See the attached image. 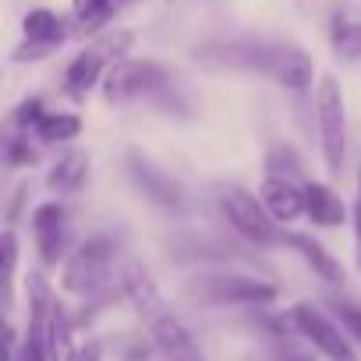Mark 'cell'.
I'll return each mask as SVG.
<instances>
[{"label":"cell","instance_id":"cell-1","mask_svg":"<svg viewBox=\"0 0 361 361\" xmlns=\"http://www.w3.org/2000/svg\"><path fill=\"white\" fill-rule=\"evenodd\" d=\"M315 121H319V142H322V159L329 173L343 170L347 156V110H343V92L333 75L319 78L315 89Z\"/></svg>","mask_w":361,"mask_h":361},{"label":"cell","instance_id":"cell-2","mask_svg":"<svg viewBox=\"0 0 361 361\" xmlns=\"http://www.w3.org/2000/svg\"><path fill=\"white\" fill-rule=\"evenodd\" d=\"M170 75L156 61H121L103 78L106 103H131V99H159L170 89Z\"/></svg>","mask_w":361,"mask_h":361},{"label":"cell","instance_id":"cell-3","mask_svg":"<svg viewBox=\"0 0 361 361\" xmlns=\"http://www.w3.org/2000/svg\"><path fill=\"white\" fill-rule=\"evenodd\" d=\"M68 294H78L85 301H99L110 298V248L103 241H89L82 245L68 262H64V276H61Z\"/></svg>","mask_w":361,"mask_h":361},{"label":"cell","instance_id":"cell-4","mask_svg":"<svg viewBox=\"0 0 361 361\" xmlns=\"http://www.w3.org/2000/svg\"><path fill=\"white\" fill-rule=\"evenodd\" d=\"M220 209H224L227 224H231L238 234H245L248 241H255V245L280 241V234H276V220L266 213V206H262L259 195H252V192L231 185V188L220 192Z\"/></svg>","mask_w":361,"mask_h":361},{"label":"cell","instance_id":"cell-5","mask_svg":"<svg viewBox=\"0 0 361 361\" xmlns=\"http://www.w3.org/2000/svg\"><path fill=\"white\" fill-rule=\"evenodd\" d=\"M290 322H294L298 333H301L319 354H326L329 361H357L354 350H350L347 329L336 326L329 315H322L312 301H298V305L290 308Z\"/></svg>","mask_w":361,"mask_h":361},{"label":"cell","instance_id":"cell-6","mask_svg":"<svg viewBox=\"0 0 361 361\" xmlns=\"http://www.w3.org/2000/svg\"><path fill=\"white\" fill-rule=\"evenodd\" d=\"M195 290L216 305H269L276 301V287L255 276H241V273H206L195 276Z\"/></svg>","mask_w":361,"mask_h":361},{"label":"cell","instance_id":"cell-7","mask_svg":"<svg viewBox=\"0 0 361 361\" xmlns=\"http://www.w3.org/2000/svg\"><path fill=\"white\" fill-rule=\"evenodd\" d=\"M145 326H149V336H152V343L159 347V354L166 361H206L195 336H192V329L170 312V305L159 308L156 315H149Z\"/></svg>","mask_w":361,"mask_h":361},{"label":"cell","instance_id":"cell-8","mask_svg":"<svg viewBox=\"0 0 361 361\" xmlns=\"http://www.w3.org/2000/svg\"><path fill=\"white\" fill-rule=\"evenodd\" d=\"M128 173H131V180L142 188V195L149 199V202H156V206H180V185L163 170V166H156L152 159H145V156H138V152H131L128 156Z\"/></svg>","mask_w":361,"mask_h":361},{"label":"cell","instance_id":"cell-9","mask_svg":"<svg viewBox=\"0 0 361 361\" xmlns=\"http://www.w3.org/2000/svg\"><path fill=\"white\" fill-rule=\"evenodd\" d=\"M266 75H269L276 85L290 89V92H305V89H312L315 64H312V57H308L301 47H276Z\"/></svg>","mask_w":361,"mask_h":361},{"label":"cell","instance_id":"cell-10","mask_svg":"<svg viewBox=\"0 0 361 361\" xmlns=\"http://www.w3.org/2000/svg\"><path fill=\"white\" fill-rule=\"evenodd\" d=\"M259 199L276 224H290L305 213V188H298L287 177H266L259 185Z\"/></svg>","mask_w":361,"mask_h":361},{"label":"cell","instance_id":"cell-11","mask_svg":"<svg viewBox=\"0 0 361 361\" xmlns=\"http://www.w3.org/2000/svg\"><path fill=\"white\" fill-rule=\"evenodd\" d=\"M280 241H287L308 266H312V273H319L326 283H343V266L315 241V238H308V234H298V231H287V234H280Z\"/></svg>","mask_w":361,"mask_h":361},{"label":"cell","instance_id":"cell-12","mask_svg":"<svg viewBox=\"0 0 361 361\" xmlns=\"http://www.w3.org/2000/svg\"><path fill=\"white\" fill-rule=\"evenodd\" d=\"M305 213H308V220L319 224V227H340V224L347 220L343 199H340L329 185H319V180L305 185Z\"/></svg>","mask_w":361,"mask_h":361},{"label":"cell","instance_id":"cell-13","mask_svg":"<svg viewBox=\"0 0 361 361\" xmlns=\"http://www.w3.org/2000/svg\"><path fill=\"white\" fill-rule=\"evenodd\" d=\"M85 177H89V156L85 152H64L47 173V188L57 192V195H75Z\"/></svg>","mask_w":361,"mask_h":361},{"label":"cell","instance_id":"cell-14","mask_svg":"<svg viewBox=\"0 0 361 361\" xmlns=\"http://www.w3.org/2000/svg\"><path fill=\"white\" fill-rule=\"evenodd\" d=\"M103 57L89 47V50H82L71 64H68V71H64V89H68V96H75V99H85V92L99 82V75H103Z\"/></svg>","mask_w":361,"mask_h":361},{"label":"cell","instance_id":"cell-15","mask_svg":"<svg viewBox=\"0 0 361 361\" xmlns=\"http://www.w3.org/2000/svg\"><path fill=\"white\" fill-rule=\"evenodd\" d=\"M22 29H25V43H43V47H61L64 43V22L50 8H32L22 18Z\"/></svg>","mask_w":361,"mask_h":361},{"label":"cell","instance_id":"cell-16","mask_svg":"<svg viewBox=\"0 0 361 361\" xmlns=\"http://www.w3.org/2000/svg\"><path fill=\"white\" fill-rule=\"evenodd\" d=\"M78 354L71 350V319L61 301H54L50 315V361H75Z\"/></svg>","mask_w":361,"mask_h":361},{"label":"cell","instance_id":"cell-17","mask_svg":"<svg viewBox=\"0 0 361 361\" xmlns=\"http://www.w3.org/2000/svg\"><path fill=\"white\" fill-rule=\"evenodd\" d=\"M78 131H82V117H75V114H47L36 128V135L43 142H71V138H78Z\"/></svg>","mask_w":361,"mask_h":361},{"label":"cell","instance_id":"cell-18","mask_svg":"<svg viewBox=\"0 0 361 361\" xmlns=\"http://www.w3.org/2000/svg\"><path fill=\"white\" fill-rule=\"evenodd\" d=\"M36 234V248H39V259L47 266H57L64 259V248H68V224L61 227H39L32 231Z\"/></svg>","mask_w":361,"mask_h":361},{"label":"cell","instance_id":"cell-19","mask_svg":"<svg viewBox=\"0 0 361 361\" xmlns=\"http://www.w3.org/2000/svg\"><path fill=\"white\" fill-rule=\"evenodd\" d=\"M71 11H75V18H78V25L85 32H96L99 25L110 22L114 0H71Z\"/></svg>","mask_w":361,"mask_h":361},{"label":"cell","instance_id":"cell-20","mask_svg":"<svg viewBox=\"0 0 361 361\" xmlns=\"http://www.w3.org/2000/svg\"><path fill=\"white\" fill-rule=\"evenodd\" d=\"M266 166H269V177H287L294 180V173H301V159L290 145H273L269 156H266Z\"/></svg>","mask_w":361,"mask_h":361},{"label":"cell","instance_id":"cell-21","mask_svg":"<svg viewBox=\"0 0 361 361\" xmlns=\"http://www.w3.org/2000/svg\"><path fill=\"white\" fill-rule=\"evenodd\" d=\"M128 47H131V32H106V36H99V39L92 43V50H96L103 61H117V64H121V57L128 54Z\"/></svg>","mask_w":361,"mask_h":361},{"label":"cell","instance_id":"cell-22","mask_svg":"<svg viewBox=\"0 0 361 361\" xmlns=\"http://www.w3.org/2000/svg\"><path fill=\"white\" fill-rule=\"evenodd\" d=\"M0 259H4V287H8V308H11V283H15V262H18V238L15 231H4L0 238Z\"/></svg>","mask_w":361,"mask_h":361},{"label":"cell","instance_id":"cell-23","mask_svg":"<svg viewBox=\"0 0 361 361\" xmlns=\"http://www.w3.org/2000/svg\"><path fill=\"white\" fill-rule=\"evenodd\" d=\"M333 308H336V319L347 329V336H357L361 340V308L354 301H333Z\"/></svg>","mask_w":361,"mask_h":361},{"label":"cell","instance_id":"cell-24","mask_svg":"<svg viewBox=\"0 0 361 361\" xmlns=\"http://www.w3.org/2000/svg\"><path fill=\"white\" fill-rule=\"evenodd\" d=\"M43 117H47V110H43V99H36V96L25 99V103L15 110V124H18V128H32V131H36Z\"/></svg>","mask_w":361,"mask_h":361},{"label":"cell","instance_id":"cell-25","mask_svg":"<svg viewBox=\"0 0 361 361\" xmlns=\"http://www.w3.org/2000/svg\"><path fill=\"white\" fill-rule=\"evenodd\" d=\"M8 163H11V166L36 163V149L29 145V138H8Z\"/></svg>","mask_w":361,"mask_h":361},{"label":"cell","instance_id":"cell-26","mask_svg":"<svg viewBox=\"0 0 361 361\" xmlns=\"http://www.w3.org/2000/svg\"><path fill=\"white\" fill-rule=\"evenodd\" d=\"M57 47H43V43H22L18 50H15V61L22 64V61H39V57H50Z\"/></svg>","mask_w":361,"mask_h":361},{"label":"cell","instance_id":"cell-27","mask_svg":"<svg viewBox=\"0 0 361 361\" xmlns=\"http://www.w3.org/2000/svg\"><path fill=\"white\" fill-rule=\"evenodd\" d=\"M75 361H103V354H99V343H85L82 350H78V357Z\"/></svg>","mask_w":361,"mask_h":361},{"label":"cell","instance_id":"cell-28","mask_svg":"<svg viewBox=\"0 0 361 361\" xmlns=\"http://www.w3.org/2000/svg\"><path fill=\"white\" fill-rule=\"evenodd\" d=\"M354 241H357V266H361V199L354 206Z\"/></svg>","mask_w":361,"mask_h":361},{"label":"cell","instance_id":"cell-29","mask_svg":"<svg viewBox=\"0 0 361 361\" xmlns=\"http://www.w3.org/2000/svg\"><path fill=\"white\" fill-rule=\"evenodd\" d=\"M294 4H298V8H301V11H308V8H312V4H315V0H294Z\"/></svg>","mask_w":361,"mask_h":361},{"label":"cell","instance_id":"cell-30","mask_svg":"<svg viewBox=\"0 0 361 361\" xmlns=\"http://www.w3.org/2000/svg\"><path fill=\"white\" fill-rule=\"evenodd\" d=\"M357 185H361V177H357Z\"/></svg>","mask_w":361,"mask_h":361}]
</instances>
